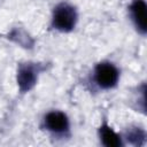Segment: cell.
I'll return each instance as SVG.
<instances>
[{
	"mask_svg": "<svg viewBox=\"0 0 147 147\" xmlns=\"http://www.w3.org/2000/svg\"><path fill=\"white\" fill-rule=\"evenodd\" d=\"M44 126L54 134H64L69 131V119L60 110H52L44 117Z\"/></svg>",
	"mask_w": 147,
	"mask_h": 147,
	"instance_id": "cell-4",
	"label": "cell"
},
{
	"mask_svg": "<svg viewBox=\"0 0 147 147\" xmlns=\"http://www.w3.org/2000/svg\"><path fill=\"white\" fill-rule=\"evenodd\" d=\"M17 86L21 92L25 93L29 92L33 86L36 85L38 80V69L36 65L31 63L20 64L17 68V75H16Z\"/></svg>",
	"mask_w": 147,
	"mask_h": 147,
	"instance_id": "cell-3",
	"label": "cell"
},
{
	"mask_svg": "<svg viewBox=\"0 0 147 147\" xmlns=\"http://www.w3.org/2000/svg\"><path fill=\"white\" fill-rule=\"evenodd\" d=\"M130 15L131 20L137 28V30L141 33H146V21H147V6L145 0H133L130 5Z\"/></svg>",
	"mask_w": 147,
	"mask_h": 147,
	"instance_id": "cell-5",
	"label": "cell"
},
{
	"mask_svg": "<svg viewBox=\"0 0 147 147\" xmlns=\"http://www.w3.org/2000/svg\"><path fill=\"white\" fill-rule=\"evenodd\" d=\"M126 138L136 145H140L145 140V132L139 127H133L126 133Z\"/></svg>",
	"mask_w": 147,
	"mask_h": 147,
	"instance_id": "cell-7",
	"label": "cell"
},
{
	"mask_svg": "<svg viewBox=\"0 0 147 147\" xmlns=\"http://www.w3.org/2000/svg\"><path fill=\"white\" fill-rule=\"evenodd\" d=\"M93 78L95 84L102 90L115 87L119 79V71L111 62H100L95 65Z\"/></svg>",
	"mask_w": 147,
	"mask_h": 147,
	"instance_id": "cell-2",
	"label": "cell"
},
{
	"mask_svg": "<svg viewBox=\"0 0 147 147\" xmlns=\"http://www.w3.org/2000/svg\"><path fill=\"white\" fill-rule=\"evenodd\" d=\"M77 18L78 15L75 7L70 3L61 2L53 9L52 26L60 32H69L76 26Z\"/></svg>",
	"mask_w": 147,
	"mask_h": 147,
	"instance_id": "cell-1",
	"label": "cell"
},
{
	"mask_svg": "<svg viewBox=\"0 0 147 147\" xmlns=\"http://www.w3.org/2000/svg\"><path fill=\"white\" fill-rule=\"evenodd\" d=\"M99 137L102 144L107 147H119L122 145L121 136L113 130L107 123H103L99 129Z\"/></svg>",
	"mask_w": 147,
	"mask_h": 147,
	"instance_id": "cell-6",
	"label": "cell"
}]
</instances>
